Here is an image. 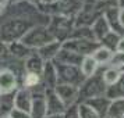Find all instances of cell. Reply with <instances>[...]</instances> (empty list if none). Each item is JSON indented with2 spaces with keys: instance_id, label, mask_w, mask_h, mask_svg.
<instances>
[{
  "instance_id": "6da1fadb",
  "label": "cell",
  "mask_w": 124,
  "mask_h": 118,
  "mask_svg": "<svg viewBox=\"0 0 124 118\" xmlns=\"http://www.w3.org/2000/svg\"><path fill=\"white\" fill-rule=\"evenodd\" d=\"M36 24L29 20V18H21V17H14L8 18L0 27V40L4 43H13L18 42L25 36L31 28H34Z\"/></svg>"
},
{
  "instance_id": "7a4b0ae2",
  "label": "cell",
  "mask_w": 124,
  "mask_h": 118,
  "mask_svg": "<svg viewBox=\"0 0 124 118\" xmlns=\"http://www.w3.org/2000/svg\"><path fill=\"white\" fill-rule=\"evenodd\" d=\"M82 3H84L82 0H59L50 4L40 3L36 8L40 14L47 15V17L59 15V17L75 18V15L82 8Z\"/></svg>"
},
{
  "instance_id": "3957f363",
  "label": "cell",
  "mask_w": 124,
  "mask_h": 118,
  "mask_svg": "<svg viewBox=\"0 0 124 118\" xmlns=\"http://www.w3.org/2000/svg\"><path fill=\"white\" fill-rule=\"evenodd\" d=\"M106 89L107 86L103 82L102 71H98L95 75L85 79L82 85L78 88V103H84V101L93 99V97L105 96Z\"/></svg>"
},
{
  "instance_id": "277c9868",
  "label": "cell",
  "mask_w": 124,
  "mask_h": 118,
  "mask_svg": "<svg viewBox=\"0 0 124 118\" xmlns=\"http://www.w3.org/2000/svg\"><path fill=\"white\" fill-rule=\"evenodd\" d=\"M46 28L54 38V40H59L63 43L67 39H70V35L74 29V18L59 17V15L50 17Z\"/></svg>"
},
{
  "instance_id": "5b68a950",
  "label": "cell",
  "mask_w": 124,
  "mask_h": 118,
  "mask_svg": "<svg viewBox=\"0 0 124 118\" xmlns=\"http://www.w3.org/2000/svg\"><path fill=\"white\" fill-rule=\"evenodd\" d=\"M53 40H54V38L47 31L46 25H35L34 28H31L25 34V36L20 42H23L24 45L28 46L32 50H38L39 47L50 43Z\"/></svg>"
},
{
  "instance_id": "8992f818",
  "label": "cell",
  "mask_w": 124,
  "mask_h": 118,
  "mask_svg": "<svg viewBox=\"0 0 124 118\" xmlns=\"http://www.w3.org/2000/svg\"><path fill=\"white\" fill-rule=\"evenodd\" d=\"M54 67H56L57 72V83H64V85H71L75 88H79L82 82H84L85 76L82 75L79 67L75 65H66V64H59V62L53 61Z\"/></svg>"
},
{
  "instance_id": "52a82bcc",
  "label": "cell",
  "mask_w": 124,
  "mask_h": 118,
  "mask_svg": "<svg viewBox=\"0 0 124 118\" xmlns=\"http://www.w3.org/2000/svg\"><path fill=\"white\" fill-rule=\"evenodd\" d=\"M99 43L95 40H86V39H67L62 43V49L70 50L73 53H77L79 56L86 57L92 56V53L99 47Z\"/></svg>"
},
{
  "instance_id": "ba28073f",
  "label": "cell",
  "mask_w": 124,
  "mask_h": 118,
  "mask_svg": "<svg viewBox=\"0 0 124 118\" xmlns=\"http://www.w3.org/2000/svg\"><path fill=\"white\" fill-rule=\"evenodd\" d=\"M43 95H45V101H46V115H60L66 111L67 107L59 99L54 89H47L46 88L43 90Z\"/></svg>"
},
{
  "instance_id": "9c48e42d",
  "label": "cell",
  "mask_w": 124,
  "mask_h": 118,
  "mask_svg": "<svg viewBox=\"0 0 124 118\" xmlns=\"http://www.w3.org/2000/svg\"><path fill=\"white\" fill-rule=\"evenodd\" d=\"M54 92L66 107L78 104V88L71 86V85L57 83L54 88Z\"/></svg>"
},
{
  "instance_id": "30bf717a",
  "label": "cell",
  "mask_w": 124,
  "mask_h": 118,
  "mask_svg": "<svg viewBox=\"0 0 124 118\" xmlns=\"http://www.w3.org/2000/svg\"><path fill=\"white\" fill-rule=\"evenodd\" d=\"M18 88L20 86H18V79L16 74L8 68L1 69L0 71V95L16 92Z\"/></svg>"
},
{
  "instance_id": "8fae6325",
  "label": "cell",
  "mask_w": 124,
  "mask_h": 118,
  "mask_svg": "<svg viewBox=\"0 0 124 118\" xmlns=\"http://www.w3.org/2000/svg\"><path fill=\"white\" fill-rule=\"evenodd\" d=\"M32 104V92L24 88H18L14 95V107L21 111L29 112Z\"/></svg>"
},
{
  "instance_id": "7c38bea8",
  "label": "cell",
  "mask_w": 124,
  "mask_h": 118,
  "mask_svg": "<svg viewBox=\"0 0 124 118\" xmlns=\"http://www.w3.org/2000/svg\"><path fill=\"white\" fill-rule=\"evenodd\" d=\"M31 118H45L46 117V101L43 92L32 93V104H31Z\"/></svg>"
},
{
  "instance_id": "4fadbf2b",
  "label": "cell",
  "mask_w": 124,
  "mask_h": 118,
  "mask_svg": "<svg viewBox=\"0 0 124 118\" xmlns=\"http://www.w3.org/2000/svg\"><path fill=\"white\" fill-rule=\"evenodd\" d=\"M84 103L86 106H89L101 118H107V111H109V107H110L112 100H109L106 96L93 97V99H89V100L84 101Z\"/></svg>"
},
{
  "instance_id": "5bb4252c",
  "label": "cell",
  "mask_w": 124,
  "mask_h": 118,
  "mask_svg": "<svg viewBox=\"0 0 124 118\" xmlns=\"http://www.w3.org/2000/svg\"><path fill=\"white\" fill-rule=\"evenodd\" d=\"M42 83L45 85V89H54L57 85V72L53 61H45L43 71H42Z\"/></svg>"
},
{
  "instance_id": "9a60e30c",
  "label": "cell",
  "mask_w": 124,
  "mask_h": 118,
  "mask_svg": "<svg viewBox=\"0 0 124 118\" xmlns=\"http://www.w3.org/2000/svg\"><path fill=\"white\" fill-rule=\"evenodd\" d=\"M103 17H105V20L107 21L109 28H110L112 32L117 34L118 36H124V28L121 27L120 20H118V8L117 7H110V8H107L106 11H105V14H103Z\"/></svg>"
},
{
  "instance_id": "2e32d148",
  "label": "cell",
  "mask_w": 124,
  "mask_h": 118,
  "mask_svg": "<svg viewBox=\"0 0 124 118\" xmlns=\"http://www.w3.org/2000/svg\"><path fill=\"white\" fill-rule=\"evenodd\" d=\"M60 49H62V42L53 40L50 43H47V45L39 47V49L36 50V53H38V56H39L43 61H53V60L56 58L57 53L60 51Z\"/></svg>"
},
{
  "instance_id": "e0dca14e",
  "label": "cell",
  "mask_w": 124,
  "mask_h": 118,
  "mask_svg": "<svg viewBox=\"0 0 124 118\" xmlns=\"http://www.w3.org/2000/svg\"><path fill=\"white\" fill-rule=\"evenodd\" d=\"M82 58L84 57L77 54V53H73L70 50H66V49H60V51L57 53L56 58L53 61L59 62V64H66V65H75V67H79L81 62H82Z\"/></svg>"
},
{
  "instance_id": "ac0fdd59",
  "label": "cell",
  "mask_w": 124,
  "mask_h": 118,
  "mask_svg": "<svg viewBox=\"0 0 124 118\" xmlns=\"http://www.w3.org/2000/svg\"><path fill=\"white\" fill-rule=\"evenodd\" d=\"M43 65H45V61L38 56V53H36V51H35L34 54H31L29 57H27V58H25V62H24L25 72L36 74V75H42Z\"/></svg>"
},
{
  "instance_id": "d6986e66",
  "label": "cell",
  "mask_w": 124,
  "mask_h": 118,
  "mask_svg": "<svg viewBox=\"0 0 124 118\" xmlns=\"http://www.w3.org/2000/svg\"><path fill=\"white\" fill-rule=\"evenodd\" d=\"M36 50H32L29 49L28 46H25L23 42H13V43H8V54L16 58H27L31 54H34Z\"/></svg>"
},
{
  "instance_id": "ffe728a7",
  "label": "cell",
  "mask_w": 124,
  "mask_h": 118,
  "mask_svg": "<svg viewBox=\"0 0 124 118\" xmlns=\"http://www.w3.org/2000/svg\"><path fill=\"white\" fill-rule=\"evenodd\" d=\"M91 29H92V34H93V38H95V40L99 43L105 36H106L109 32H112L110 31V28H109V24H107V21L105 20V17L102 15L101 18H98L95 22L91 25Z\"/></svg>"
},
{
  "instance_id": "44dd1931",
  "label": "cell",
  "mask_w": 124,
  "mask_h": 118,
  "mask_svg": "<svg viewBox=\"0 0 124 118\" xmlns=\"http://www.w3.org/2000/svg\"><path fill=\"white\" fill-rule=\"evenodd\" d=\"M109 100H116V99H124V74L120 75L117 82L107 86L106 93H105Z\"/></svg>"
},
{
  "instance_id": "7402d4cb",
  "label": "cell",
  "mask_w": 124,
  "mask_h": 118,
  "mask_svg": "<svg viewBox=\"0 0 124 118\" xmlns=\"http://www.w3.org/2000/svg\"><path fill=\"white\" fill-rule=\"evenodd\" d=\"M79 69H81V72H82V75H84L85 78H89V76L95 75L99 71V65L92 58V56H86L82 58V62L79 65Z\"/></svg>"
},
{
  "instance_id": "603a6c76",
  "label": "cell",
  "mask_w": 124,
  "mask_h": 118,
  "mask_svg": "<svg viewBox=\"0 0 124 118\" xmlns=\"http://www.w3.org/2000/svg\"><path fill=\"white\" fill-rule=\"evenodd\" d=\"M14 95H16V92L0 95V117L8 115L14 108Z\"/></svg>"
},
{
  "instance_id": "cb8c5ba5",
  "label": "cell",
  "mask_w": 124,
  "mask_h": 118,
  "mask_svg": "<svg viewBox=\"0 0 124 118\" xmlns=\"http://www.w3.org/2000/svg\"><path fill=\"white\" fill-rule=\"evenodd\" d=\"M21 85H23L21 88H24V89L32 90V89H35V88H38V86L42 85V78H40V75H36V74L24 72Z\"/></svg>"
},
{
  "instance_id": "d4e9b609",
  "label": "cell",
  "mask_w": 124,
  "mask_h": 118,
  "mask_svg": "<svg viewBox=\"0 0 124 118\" xmlns=\"http://www.w3.org/2000/svg\"><path fill=\"white\" fill-rule=\"evenodd\" d=\"M107 118H124V99H116L112 100Z\"/></svg>"
},
{
  "instance_id": "484cf974",
  "label": "cell",
  "mask_w": 124,
  "mask_h": 118,
  "mask_svg": "<svg viewBox=\"0 0 124 118\" xmlns=\"http://www.w3.org/2000/svg\"><path fill=\"white\" fill-rule=\"evenodd\" d=\"M112 54L113 53L110 50H107L105 47L99 46V47L92 53V58L98 62V65H109V61H110V58H112Z\"/></svg>"
},
{
  "instance_id": "4316f807",
  "label": "cell",
  "mask_w": 124,
  "mask_h": 118,
  "mask_svg": "<svg viewBox=\"0 0 124 118\" xmlns=\"http://www.w3.org/2000/svg\"><path fill=\"white\" fill-rule=\"evenodd\" d=\"M70 39H86V40H95L91 27H74L73 32L70 35ZM96 42V40H95Z\"/></svg>"
},
{
  "instance_id": "83f0119b",
  "label": "cell",
  "mask_w": 124,
  "mask_h": 118,
  "mask_svg": "<svg viewBox=\"0 0 124 118\" xmlns=\"http://www.w3.org/2000/svg\"><path fill=\"white\" fill-rule=\"evenodd\" d=\"M120 38H121V36H118L117 34H114V32H109V34H107L106 36L99 42V45H101L102 47L107 49V50H110L112 53H114L116 49H117V45H118Z\"/></svg>"
},
{
  "instance_id": "f1b7e54d",
  "label": "cell",
  "mask_w": 124,
  "mask_h": 118,
  "mask_svg": "<svg viewBox=\"0 0 124 118\" xmlns=\"http://www.w3.org/2000/svg\"><path fill=\"white\" fill-rule=\"evenodd\" d=\"M121 72L118 71L117 68H113V67H107L105 71H102V76H103V82L106 86H110L114 82H117V79L120 78Z\"/></svg>"
},
{
  "instance_id": "f546056e",
  "label": "cell",
  "mask_w": 124,
  "mask_h": 118,
  "mask_svg": "<svg viewBox=\"0 0 124 118\" xmlns=\"http://www.w3.org/2000/svg\"><path fill=\"white\" fill-rule=\"evenodd\" d=\"M78 115H79V118H101L85 103H78Z\"/></svg>"
},
{
  "instance_id": "4dcf8cb0",
  "label": "cell",
  "mask_w": 124,
  "mask_h": 118,
  "mask_svg": "<svg viewBox=\"0 0 124 118\" xmlns=\"http://www.w3.org/2000/svg\"><path fill=\"white\" fill-rule=\"evenodd\" d=\"M124 65V53H120V51H114L112 54V58L109 61V67L113 68H121Z\"/></svg>"
},
{
  "instance_id": "1f68e13d",
  "label": "cell",
  "mask_w": 124,
  "mask_h": 118,
  "mask_svg": "<svg viewBox=\"0 0 124 118\" xmlns=\"http://www.w3.org/2000/svg\"><path fill=\"white\" fill-rule=\"evenodd\" d=\"M63 118H79L78 115V104H73L66 108V111L63 112Z\"/></svg>"
},
{
  "instance_id": "d6a6232c",
  "label": "cell",
  "mask_w": 124,
  "mask_h": 118,
  "mask_svg": "<svg viewBox=\"0 0 124 118\" xmlns=\"http://www.w3.org/2000/svg\"><path fill=\"white\" fill-rule=\"evenodd\" d=\"M8 115H10V118H31L29 112L21 111V110H18V108H16V107L11 110V112H10Z\"/></svg>"
},
{
  "instance_id": "836d02e7",
  "label": "cell",
  "mask_w": 124,
  "mask_h": 118,
  "mask_svg": "<svg viewBox=\"0 0 124 118\" xmlns=\"http://www.w3.org/2000/svg\"><path fill=\"white\" fill-rule=\"evenodd\" d=\"M8 56V45L0 40V60Z\"/></svg>"
},
{
  "instance_id": "e575fe53",
  "label": "cell",
  "mask_w": 124,
  "mask_h": 118,
  "mask_svg": "<svg viewBox=\"0 0 124 118\" xmlns=\"http://www.w3.org/2000/svg\"><path fill=\"white\" fill-rule=\"evenodd\" d=\"M116 51L124 53V36H121V38H120V40H118V45H117V49H116Z\"/></svg>"
},
{
  "instance_id": "d590c367",
  "label": "cell",
  "mask_w": 124,
  "mask_h": 118,
  "mask_svg": "<svg viewBox=\"0 0 124 118\" xmlns=\"http://www.w3.org/2000/svg\"><path fill=\"white\" fill-rule=\"evenodd\" d=\"M118 20H120V24L124 28V8H118Z\"/></svg>"
},
{
  "instance_id": "8d00e7d4",
  "label": "cell",
  "mask_w": 124,
  "mask_h": 118,
  "mask_svg": "<svg viewBox=\"0 0 124 118\" xmlns=\"http://www.w3.org/2000/svg\"><path fill=\"white\" fill-rule=\"evenodd\" d=\"M24 1H27V3H29V4H32V6H39L40 3H42V0H24Z\"/></svg>"
},
{
  "instance_id": "74e56055",
  "label": "cell",
  "mask_w": 124,
  "mask_h": 118,
  "mask_svg": "<svg viewBox=\"0 0 124 118\" xmlns=\"http://www.w3.org/2000/svg\"><path fill=\"white\" fill-rule=\"evenodd\" d=\"M117 8H124V0H116Z\"/></svg>"
},
{
  "instance_id": "f35d334b",
  "label": "cell",
  "mask_w": 124,
  "mask_h": 118,
  "mask_svg": "<svg viewBox=\"0 0 124 118\" xmlns=\"http://www.w3.org/2000/svg\"><path fill=\"white\" fill-rule=\"evenodd\" d=\"M8 4V0H0V6L1 7H6Z\"/></svg>"
},
{
  "instance_id": "ab89813d",
  "label": "cell",
  "mask_w": 124,
  "mask_h": 118,
  "mask_svg": "<svg viewBox=\"0 0 124 118\" xmlns=\"http://www.w3.org/2000/svg\"><path fill=\"white\" fill-rule=\"evenodd\" d=\"M54 1H59V0H42V3H45V4H50V3H54Z\"/></svg>"
},
{
  "instance_id": "60d3db41",
  "label": "cell",
  "mask_w": 124,
  "mask_h": 118,
  "mask_svg": "<svg viewBox=\"0 0 124 118\" xmlns=\"http://www.w3.org/2000/svg\"><path fill=\"white\" fill-rule=\"evenodd\" d=\"M45 118H63V114H60V115H46Z\"/></svg>"
},
{
  "instance_id": "b9f144b4",
  "label": "cell",
  "mask_w": 124,
  "mask_h": 118,
  "mask_svg": "<svg viewBox=\"0 0 124 118\" xmlns=\"http://www.w3.org/2000/svg\"><path fill=\"white\" fill-rule=\"evenodd\" d=\"M18 1H21V0H8V3H11V4H16Z\"/></svg>"
},
{
  "instance_id": "7bdbcfd3",
  "label": "cell",
  "mask_w": 124,
  "mask_h": 118,
  "mask_svg": "<svg viewBox=\"0 0 124 118\" xmlns=\"http://www.w3.org/2000/svg\"><path fill=\"white\" fill-rule=\"evenodd\" d=\"M96 1H113V3H116V0H96Z\"/></svg>"
},
{
  "instance_id": "ee69618b",
  "label": "cell",
  "mask_w": 124,
  "mask_h": 118,
  "mask_svg": "<svg viewBox=\"0 0 124 118\" xmlns=\"http://www.w3.org/2000/svg\"><path fill=\"white\" fill-rule=\"evenodd\" d=\"M118 71H120V72H121V74H124V65H123V67H121V68H118Z\"/></svg>"
},
{
  "instance_id": "f6af8a7d",
  "label": "cell",
  "mask_w": 124,
  "mask_h": 118,
  "mask_svg": "<svg viewBox=\"0 0 124 118\" xmlns=\"http://www.w3.org/2000/svg\"><path fill=\"white\" fill-rule=\"evenodd\" d=\"M3 11H4V7L0 6V15H1V13H3Z\"/></svg>"
},
{
  "instance_id": "bcb514c9",
  "label": "cell",
  "mask_w": 124,
  "mask_h": 118,
  "mask_svg": "<svg viewBox=\"0 0 124 118\" xmlns=\"http://www.w3.org/2000/svg\"><path fill=\"white\" fill-rule=\"evenodd\" d=\"M0 118H10V115H3V117H0Z\"/></svg>"
},
{
  "instance_id": "7dc6e473",
  "label": "cell",
  "mask_w": 124,
  "mask_h": 118,
  "mask_svg": "<svg viewBox=\"0 0 124 118\" xmlns=\"http://www.w3.org/2000/svg\"><path fill=\"white\" fill-rule=\"evenodd\" d=\"M82 1H85V0H82Z\"/></svg>"
}]
</instances>
